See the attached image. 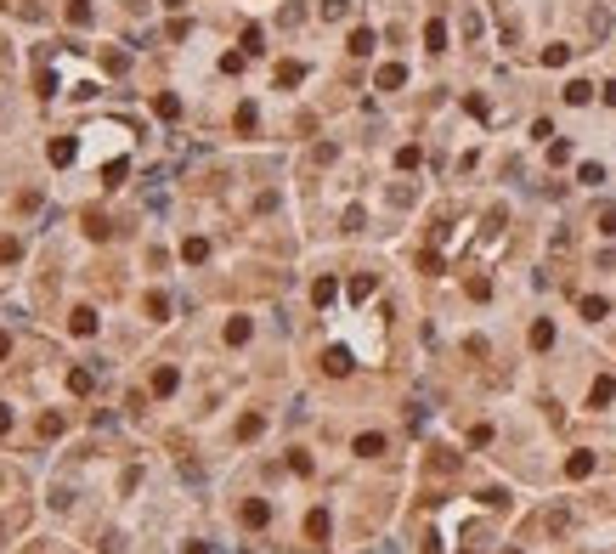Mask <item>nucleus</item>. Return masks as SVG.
<instances>
[{
  "label": "nucleus",
  "instance_id": "6",
  "mask_svg": "<svg viewBox=\"0 0 616 554\" xmlns=\"http://www.w3.org/2000/svg\"><path fill=\"white\" fill-rule=\"evenodd\" d=\"M532 345H537V351H549V345H554V323H549V317H543V323H532Z\"/></svg>",
  "mask_w": 616,
  "mask_h": 554
},
{
  "label": "nucleus",
  "instance_id": "8",
  "mask_svg": "<svg viewBox=\"0 0 616 554\" xmlns=\"http://www.w3.org/2000/svg\"><path fill=\"white\" fill-rule=\"evenodd\" d=\"M74 334H97V311H91V306L74 311Z\"/></svg>",
  "mask_w": 616,
  "mask_h": 554
},
{
  "label": "nucleus",
  "instance_id": "12",
  "mask_svg": "<svg viewBox=\"0 0 616 554\" xmlns=\"http://www.w3.org/2000/svg\"><path fill=\"white\" fill-rule=\"evenodd\" d=\"M323 368H328V373H350V357H345V351H328Z\"/></svg>",
  "mask_w": 616,
  "mask_h": 554
},
{
  "label": "nucleus",
  "instance_id": "3",
  "mask_svg": "<svg viewBox=\"0 0 616 554\" xmlns=\"http://www.w3.org/2000/svg\"><path fill=\"white\" fill-rule=\"evenodd\" d=\"M91 385H97L91 368H74V373H68V391H74V396H91Z\"/></svg>",
  "mask_w": 616,
  "mask_h": 554
},
{
  "label": "nucleus",
  "instance_id": "5",
  "mask_svg": "<svg viewBox=\"0 0 616 554\" xmlns=\"http://www.w3.org/2000/svg\"><path fill=\"white\" fill-rule=\"evenodd\" d=\"M407 79V68L402 63H390V68H379V91H396V85Z\"/></svg>",
  "mask_w": 616,
  "mask_h": 554
},
{
  "label": "nucleus",
  "instance_id": "16",
  "mask_svg": "<svg viewBox=\"0 0 616 554\" xmlns=\"http://www.w3.org/2000/svg\"><path fill=\"white\" fill-rule=\"evenodd\" d=\"M588 97H594V85H583V79H577V85H565V102H588Z\"/></svg>",
  "mask_w": 616,
  "mask_h": 554
},
{
  "label": "nucleus",
  "instance_id": "15",
  "mask_svg": "<svg viewBox=\"0 0 616 554\" xmlns=\"http://www.w3.org/2000/svg\"><path fill=\"white\" fill-rule=\"evenodd\" d=\"M424 40H430V51H441V46H447V28H441V23H430V28H424Z\"/></svg>",
  "mask_w": 616,
  "mask_h": 554
},
{
  "label": "nucleus",
  "instance_id": "17",
  "mask_svg": "<svg viewBox=\"0 0 616 554\" xmlns=\"http://www.w3.org/2000/svg\"><path fill=\"white\" fill-rule=\"evenodd\" d=\"M277 79H283V85H300V79H305V68H300V63H283V68H277Z\"/></svg>",
  "mask_w": 616,
  "mask_h": 554
},
{
  "label": "nucleus",
  "instance_id": "10",
  "mask_svg": "<svg viewBox=\"0 0 616 554\" xmlns=\"http://www.w3.org/2000/svg\"><path fill=\"white\" fill-rule=\"evenodd\" d=\"M357 453H362V458H379V453H384V436H357Z\"/></svg>",
  "mask_w": 616,
  "mask_h": 554
},
{
  "label": "nucleus",
  "instance_id": "11",
  "mask_svg": "<svg viewBox=\"0 0 616 554\" xmlns=\"http://www.w3.org/2000/svg\"><path fill=\"white\" fill-rule=\"evenodd\" d=\"M350 51L368 57V51H373V28H357V34H350Z\"/></svg>",
  "mask_w": 616,
  "mask_h": 554
},
{
  "label": "nucleus",
  "instance_id": "9",
  "mask_svg": "<svg viewBox=\"0 0 616 554\" xmlns=\"http://www.w3.org/2000/svg\"><path fill=\"white\" fill-rule=\"evenodd\" d=\"M610 396H616V385H610V379H594V391H588V402H594V407H605Z\"/></svg>",
  "mask_w": 616,
  "mask_h": 554
},
{
  "label": "nucleus",
  "instance_id": "24",
  "mask_svg": "<svg viewBox=\"0 0 616 554\" xmlns=\"http://www.w3.org/2000/svg\"><path fill=\"white\" fill-rule=\"evenodd\" d=\"M6 351H12V339H6V334H0V357H6Z\"/></svg>",
  "mask_w": 616,
  "mask_h": 554
},
{
  "label": "nucleus",
  "instance_id": "21",
  "mask_svg": "<svg viewBox=\"0 0 616 554\" xmlns=\"http://www.w3.org/2000/svg\"><path fill=\"white\" fill-rule=\"evenodd\" d=\"M565 57H571V46H549V51H543V63H549V68H560Z\"/></svg>",
  "mask_w": 616,
  "mask_h": 554
},
{
  "label": "nucleus",
  "instance_id": "7",
  "mask_svg": "<svg viewBox=\"0 0 616 554\" xmlns=\"http://www.w3.org/2000/svg\"><path fill=\"white\" fill-rule=\"evenodd\" d=\"M260 430H266V418H260V413H243V424H238V436H243V441H254Z\"/></svg>",
  "mask_w": 616,
  "mask_h": 554
},
{
  "label": "nucleus",
  "instance_id": "13",
  "mask_svg": "<svg viewBox=\"0 0 616 554\" xmlns=\"http://www.w3.org/2000/svg\"><path fill=\"white\" fill-rule=\"evenodd\" d=\"M305 532H311V537H328V515H323V509H311V521H305Z\"/></svg>",
  "mask_w": 616,
  "mask_h": 554
},
{
  "label": "nucleus",
  "instance_id": "1",
  "mask_svg": "<svg viewBox=\"0 0 616 554\" xmlns=\"http://www.w3.org/2000/svg\"><path fill=\"white\" fill-rule=\"evenodd\" d=\"M266 521H272V503L266 498H249L243 503V526H266Z\"/></svg>",
  "mask_w": 616,
  "mask_h": 554
},
{
  "label": "nucleus",
  "instance_id": "19",
  "mask_svg": "<svg viewBox=\"0 0 616 554\" xmlns=\"http://www.w3.org/2000/svg\"><path fill=\"white\" fill-rule=\"evenodd\" d=\"M227 339H232V345H243V339H249V323L238 317V323H227Z\"/></svg>",
  "mask_w": 616,
  "mask_h": 554
},
{
  "label": "nucleus",
  "instance_id": "18",
  "mask_svg": "<svg viewBox=\"0 0 616 554\" xmlns=\"http://www.w3.org/2000/svg\"><path fill=\"white\" fill-rule=\"evenodd\" d=\"M311 300H317V306H328V300H334V277H323V283L311 288Z\"/></svg>",
  "mask_w": 616,
  "mask_h": 554
},
{
  "label": "nucleus",
  "instance_id": "14",
  "mask_svg": "<svg viewBox=\"0 0 616 554\" xmlns=\"http://www.w3.org/2000/svg\"><path fill=\"white\" fill-rule=\"evenodd\" d=\"M181 254H187V261H204L209 243H204V238H187V243H181Z\"/></svg>",
  "mask_w": 616,
  "mask_h": 554
},
{
  "label": "nucleus",
  "instance_id": "20",
  "mask_svg": "<svg viewBox=\"0 0 616 554\" xmlns=\"http://www.w3.org/2000/svg\"><path fill=\"white\" fill-rule=\"evenodd\" d=\"M583 317H588V323H599V317H605V300H594V294H588V300H583Z\"/></svg>",
  "mask_w": 616,
  "mask_h": 554
},
{
  "label": "nucleus",
  "instance_id": "23",
  "mask_svg": "<svg viewBox=\"0 0 616 554\" xmlns=\"http://www.w3.org/2000/svg\"><path fill=\"white\" fill-rule=\"evenodd\" d=\"M12 430V407H0V436H6Z\"/></svg>",
  "mask_w": 616,
  "mask_h": 554
},
{
  "label": "nucleus",
  "instance_id": "4",
  "mask_svg": "<svg viewBox=\"0 0 616 554\" xmlns=\"http://www.w3.org/2000/svg\"><path fill=\"white\" fill-rule=\"evenodd\" d=\"M175 385H181V373H175V368H159V373H153V391H159V396H170Z\"/></svg>",
  "mask_w": 616,
  "mask_h": 554
},
{
  "label": "nucleus",
  "instance_id": "2",
  "mask_svg": "<svg viewBox=\"0 0 616 554\" xmlns=\"http://www.w3.org/2000/svg\"><path fill=\"white\" fill-rule=\"evenodd\" d=\"M565 475H571V481L594 475V453H571V458H565Z\"/></svg>",
  "mask_w": 616,
  "mask_h": 554
},
{
  "label": "nucleus",
  "instance_id": "22",
  "mask_svg": "<svg viewBox=\"0 0 616 554\" xmlns=\"http://www.w3.org/2000/svg\"><path fill=\"white\" fill-rule=\"evenodd\" d=\"M599 232H616V209H605V215H599Z\"/></svg>",
  "mask_w": 616,
  "mask_h": 554
}]
</instances>
